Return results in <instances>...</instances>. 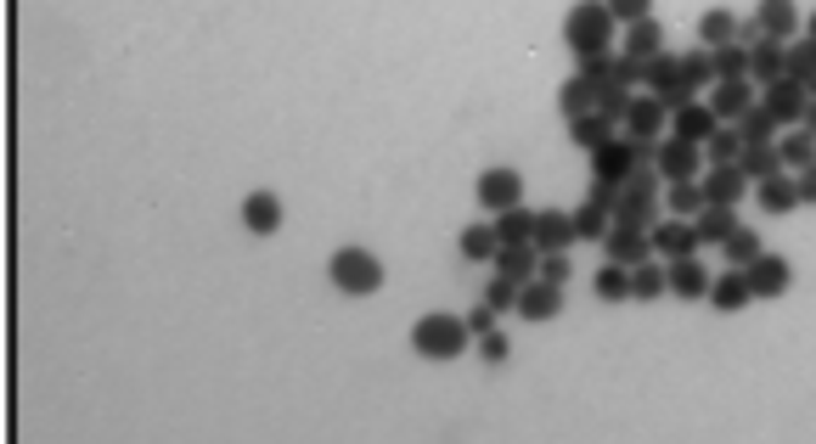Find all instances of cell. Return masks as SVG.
I'll return each instance as SVG.
<instances>
[{
  "mask_svg": "<svg viewBox=\"0 0 816 444\" xmlns=\"http://www.w3.org/2000/svg\"><path fill=\"white\" fill-rule=\"evenodd\" d=\"M709 304H715V310H721V316H738L743 304H755V293H749V276H743L738 264H727L721 276L709 282Z\"/></svg>",
  "mask_w": 816,
  "mask_h": 444,
  "instance_id": "19",
  "label": "cell"
},
{
  "mask_svg": "<svg viewBox=\"0 0 816 444\" xmlns=\"http://www.w3.org/2000/svg\"><path fill=\"white\" fill-rule=\"evenodd\" d=\"M507 355H512V344H507V337H502V332H484V337H479V360H490V366H502Z\"/></svg>",
  "mask_w": 816,
  "mask_h": 444,
  "instance_id": "52",
  "label": "cell"
},
{
  "mask_svg": "<svg viewBox=\"0 0 816 444\" xmlns=\"http://www.w3.org/2000/svg\"><path fill=\"white\" fill-rule=\"evenodd\" d=\"M704 101L715 108V119H721V124H738L761 96H755V85H749V79H715V85L704 90Z\"/></svg>",
  "mask_w": 816,
  "mask_h": 444,
  "instance_id": "11",
  "label": "cell"
},
{
  "mask_svg": "<svg viewBox=\"0 0 816 444\" xmlns=\"http://www.w3.org/2000/svg\"><path fill=\"white\" fill-rule=\"evenodd\" d=\"M496 248H502L496 225H468V231H462V259H473V264H490V259H496Z\"/></svg>",
  "mask_w": 816,
  "mask_h": 444,
  "instance_id": "39",
  "label": "cell"
},
{
  "mask_svg": "<svg viewBox=\"0 0 816 444\" xmlns=\"http://www.w3.org/2000/svg\"><path fill=\"white\" fill-rule=\"evenodd\" d=\"M608 135H619V130H614L603 113H580V119H569V141H574L580 152H597Z\"/></svg>",
  "mask_w": 816,
  "mask_h": 444,
  "instance_id": "30",
  "label": "cell"
},
{
  "mask_svg": "<svg viewBox=\"0 0 816 444\" xmlns=\"http://www.w3.org/2000/svg\"><path fill=\"white\" fill-rule=\"evenodd\" d=\"M585 197H592L597 209H608V214H614V202H619V186H614V181H592V192H585Z\"/></svg>",
  "mask_w": 816,
  "mask_h": 444,
  "instance_id": "53",
  "label": "cell"
},
{
  "mask_svg": "<svg viewBox=\"0 0 816 444\" xmlns=\"http://www.w3.org/2000/svg\"><path fill=\"white\" fill-rule=\"evenodd\" d=\"M541 282H552V287H564L569 276H574V264H569V254H541V270H535Z\"/></svg>",
  "mask_w": 816,
  "mask_h": 444,
  "instance_id": "49",
  "label": "cell"
},
{
  "mask_svg": "<svg viewBox=\"0 0 816 444\" xmlns=\"http://www.w3.org/2000/svg\"><path fill=\"white\" fill-rule=\"evenodd\" d=\"M698 186H704V202H721V209H738V202H743V192L755 186V181H749L738 163H709L704 175H698Z\"/></svg>",
  "mask_w": 816,
  "mask_h": 444,
  "instance_id": "9",
  "label": "cell"
},
{
  "mask_svg": "<svg viewBox=\"0 0 816 444\" xmlns=\"http://www.w3.org/2000/svg\"><path fill=\"white\" fill-rule=\"evenodd\" d=\"M743 276H749V293L755 298H782L789 293V282H794V264L782 259V254H755V264H743Z\"/></svg>",
  "mask_w": 816,
  "mask_h": 444,
  "instance_id": "7",
  "label": "cell"
},
{
  "mask_svg": "<svg viewBox=\"0 0 816 444\" xmlns=\"http://www.w3.org/2000/svg\"><path fill=\"white\" fill-rule=\"evenodd\" d=\"M592 287H597L603 304H626V298H631V264H614V259H608V264L597 270Z\"/></svg>",
  "mask_w": 816,
  "mask_h": 444,
  "instance_id": "38",
  "label": "cell"
},
{
  "mask_svg": "<svg viewBox=\"0 0 816 444\" xmlns=\"http://www.w3.org/2000/svg\"><path fill=\"white\" fill-rule=\"evenodd\" d=\"M800 130H811V135H816V96L805 101V119H800Z\"/></svg>",
  "mask_w": 816,
  "mask_h": 444,
  "instance_id": "56",
  "label": "cell"
},
{
  "mask_svg": "<svg viewBox=\"0 0 816 444\" xmlns=\"http://www.w3.org/2000/svg\"><path fill=\"white\" fill-rule=\"evenodd\" d=\"M766 40V28H761V17H749V23H738V46H761Z\"/></svg>",
  "mask_w": 816,
  "mask_h": 444,
  "instance_id": "55",
  "label": "cell"
},
{
  "mask_svg": "<svg viewBox=\"0 0 816 444\" xmlns=\"http://www.w3.org/2000/svg\"><path fill=\"white\" fill-rule=\"evenodd\" d=\"M496 236L502 243H535V214L524 209V202H512V209L496 214Z\"/></svg>",
  "mask_w": 816,
  "mask_h": 444,
  "instance_id": "36",
  "label": "cell"
},
{
  "mask_svg": "<svg viewBox=\"0 0 816 444\" xmlns=\"http://www.w3.org/2000/svg\"><path fill=\"white\" fill-rule=\"evenodd\" d=\"M490 264H496V276H507V282L524 287V282H535V270H541V248H535V243H502Z\"/></svg>",
  "mask_w": 816,
  "mask_h": 444,
  "instance_id": "17",
  "label": "cell"
},
{
  "mask_svg": "<svg viewBox=\"0 0 816 444\" xmlns=\"http://www.w3.org/2000/svg\"><path fill=\"white\" fill-rule=\"evenodd\" d=\"M698 209H704V186H698V181H670V186H665V214L693 220Z\"/></svg>",
  "mask_w": 816,
  "mask_h": 444,
  "instance_id": "33",
  "label": "cell"
},
{
  "mask_svg": "<svg viewBox=\"0 0 816 444\" xmlns=\"http://www.w3.org/2000/svg\"><path fill=\"white\" fill-rule=\"evenodd\" d=\"M468 321L462 316H422L417 326H411V349L422 355V360H456L468 349Z\"/></svg>",
  "mask_w": 816,
  "mask_h": 444,
  "instance_id": "3",
  "label": "cell"
},
{
  "mask_svg": "<svg viewBox=\"0 0 816 444\" xmlns=\"http://www.w3.org/2000/svg\"><path fill=\"white\" fill-rule=\"evenodd\" d=\"M326 276H333L338 293L367 298V293L383 287V264H378V254H367V248H338L333 259H326Z\"/></svg>",
  "mask_w": 816,
  "mask_h": 444,
  "instance_id": "4",
  "label": "cell"
},
{
  "mask_svg": "<svg viewBox=\"0 0 816 444\" xmlns=\"http://www.w3.org/2000/svg\"><path fill=\"white\" fill-rule=\"evenodd\" d=\"M665 51V28L642 17V23H626V46H619V57H631V62H653Z\"/></svg>",
  "mask_w": 816,
  "mask_h": 444,
  "instance_id": "21",
  "label": "cell"
},
{
  "mask_svg": "<svg viewBox=\"0 0 816 444\" xmlns=\"http://www.w3.org/2000/svg\"><path fill=\"white\" fill-rule=\"evenodd\" d=\"M569 243H580V236H574V214L569 209H541L535 214V248L541 254H569Z\"/></svg>",
  "mask_w": 816,
  "mask_h": 444,
  "instance_id": "16",
  "label": "cell"
},
{
  "mask_svg": "<svg viewBox=\"0 0 816 444\" xmlns=\"http://www.w3.org/2000/svg\"><path fill=\"white\" fill-rule=\"evenodd\" d=\"M738 169H743L749 181H771V175H782V152H777V141H771V147H743Z\"/></svg>",
  "mask_w": 816,
  "mask_h": 444,
  "instance_id": "37",
  "label": "cell"
},
{
  "mask_svg": "<svg viewBox=\"0 0 816 444\" xmlns=\"http://www.w3.org/2000/svg\"><path fill=\"white\" fill-rule=\"evenodd\" d=\"M794 186H800V202H816V163H805V169H800Z\"/></svg>",
  "mask_w": 816,
  "mask_h": 444,
  "instance_id": "54",
  "label": "cell"
},
{
  "mask_svg": "<svg viewBox=\"0 0 816 444\" xmlns=\"http://www.w3.org/2000/svg\"><path fill=\"white\" fill-rule=\"evenodd\" d=\"M681 79H688L693 96L715 85V57H709V46H704V51H681Z\"/></svg>",
  "mask_w": 816,
  "mask_h": 444,
  "instance_id": "41",
  "label": "cell"
},
{
  "mask_svg": "<svg viewBox=\"0 0 816 444\" xmlns=\"http://www.w3.org/2000/svg\"><path fill=\"white\" fill-rule=\"evenodd\" d=\"M653 236V254H659V259H693L698 254V231H693V220H659V225H653L647 231Z\"/></svg>",
  "mask_w": 816,
  "mask_h": 444,
  "instance_id": "13",
  "label": "cell"
},
{
  "mask_svg": "<svg viewBox=\"0 0 816 444\" xmlns=\"http://www.w3.org/2000/svg\"><path fill=\"white\" fill-rule=\"evenodd\" d=\"M614 220L619 225H642V231H653V225L665 220V181H659V169H653V163H642L636 175L619 186Z\"/></svg>",
  "mask_w": 816,
  "mask_h": 444,
  "instance_id": "1",
  "label": "cell"
},
{
  "mask_svg": "<svg viewBox=\"0 0 816 444\" xmlns=\"http://www.w3.org/2000/svg\"><path fill=\"white\" fill-rule=\"evenodd\" d=\"M782 124L771 119V108L766 101H755V108H749L743 119H738V135H743V147H771V135H777Z\"/></svg>",
  "mask_w": 816,
  "mask_h": 444,
  "instance_id": "29",
  "label": "cell"
},
{
  "mask_svg": "<svg viewBox=\"0 0 816 444\" xmlns=\"http://www.w3.org/2000/svg\"><path fill=\"white\" fill-rule=\"evenodd\" d=\"M670 85H688V79H681V57L659 51V57L647 62V85H642V90H653V96H659V90H670Z\"/></svg>",
  "mask_w": 816,
  "mask_h": 444,
  "instance_id": "43",
  "label": "cell"
},
{
  "mask_svg": "<svg viewBox=\"0 0 816 444\" xmlns=\"http://www.w3.org/2000/svg\"><path fill=\"white\" fill-rule=\"evenodd\" d=\"M698 40L715 51V46H732L738 40V17L727 12V7H709L704 17H698Z\"/></svg>",
  "mask_w": 816,
  "mask_h": 444,
  "instance_id": "32",
  "label": "cell"
},
{
  "mask_svg": "<svg viewBox=\"0 0 816 444\" xmlns=\"http://www.w3.org/2000/svg\"><path fill=\"white\" fill-rule=\"evenodd\" d=\"M805 40H816V12H811V23H805Z\"/></svg>",
  "mask_w": 816,
  "mask_h": 444,
  "instance_id": "57",
  "label": "cell"
},
{
  "mask_svg": "<svg viewBox=\"0 0 816 444\" xmlns=\"http://www.w3.org/2000/svg\"><path fill=\"white\" fill-rule=\"evenodd\" d=\"M614 62H619V51H597V57H580V67H574V74H585L592 85H608Z\"/></svg>",
  "mask_w": 816,
  "mask_h": 444,
  "instance_id": "46",
  "label": "cell"
},
{
  "mask_svg": "<svg viewBox=\"0 0 816 444\" xmlns=\"http://www.w3.org/2000/svg\"><path fill=\"white\" fill-rule=\"evenodd\" d=\"M653 169H659V181L670 186V181H698L709 163H704V147L681 141V135H665V141H659V158H653Z\"/></svg>",
  "mask_w": 816,
  "mask_h": 444,
  "instance_id": "6",
  "label": "cell"
},
{
  "mask_svg": "<svg viewBox=\"0 0 816 444\" xmlns=\"http://www.w3.org/2000/svg\"><path fill=\"white\" fill-rule=\"evenodd\" d=\"M755 197H761L766 214H794V209H800V186H794L789 169H782V175H771V181H755Z\"/></svg>",
  "mask_w": 816,
  "mask_h": 444,
  "instance_id": "24",
  "label": "cell"
},
{
  "mask_svg": "<svg viewBox=\"0 0 816 444\" xmlns=\"http://www.w3.org/2000/svg\"><path fill=\"white\" fill-rule=\"evenodd\" d=\"M636 169H642V158H636V141H631L626 130L608 135V141L592 152V181H614V186H626V181L636 175Z\"/></svg>",
  "mask_w": 816,
  "mask_h": 444,
  "instance_id": "5",
  "label": "cell"
},
{
  "mask_svg": "<svg viewBox=\"0 0 816 444\" xmlns=\"http://www.w3.org/2000/svg\"><path fill=\"white\" fill-rule=\"evenodd\" d=\"M608 85L642 90V85H647V62H631V57H619V62H614V74H608Z\"/></svg>",
  "mask_w": 816,
  "mask_h": 444,
  "instance_id": "47",
  "label": "cell"
},
{
  "mask_svg": "<svg viewBox=\"0 0 816 444\" xmlns=\"http://www.w3.org/2000/svg\"><path fill=\"white\" fill-rule=\"evenodd\" d=\"M777 152H782V169H794V175H800L805 163H816V135L794 124V130H789V135H782V141H777Z\"/></svg>",
  "mask_w": 816,
  "mask_h": 444,
  "instance_id": "34",
  "label": "cell"
},
{
  "mask_svg": "<svg viewBox=\"0 0 816 444\" xmlns=\"http://www.w3.org/2000/svg\"><path fill=\"white\" fill-rule=\"evenodd\" d=\"M721 248H727V264H738V270H743V264H755V254H761V236L749 231V225H738Z\"/></svg>",
  "mask_w": 816,
  "mask_h": 444,
  "instance_id": "45",
  "label": "cell"
},
{
  "mask_svg": "<svg viewBox=\"0 0 816 444\" xmlns=\"http://www.w3.org/2000/svg\"><path fill=\"white\" fill-rule=\"evenodd\" d=\"M626 135H647V141H665V135H670V108H665V101L659 96H636L631 101V113H626Z\"/></svg>",
  "mask_w": 816,
  "mask_h": 444,
  "instance_id": "14",
  "label": "cell"
},
{
  "mask_svg": "<svg viewBox=\"0 0 816 444\" xmlns=\"http://www.w3.org/2000/svg\"><path fill=\"white\" fill-rule=\"evenodd\" d=\"M761 101L771 108V119H777L782 130H794V124L805 119V101H811V90H805L800 79H789V74H782V79H771V85L761 90Z\"/></svg>",
  "mask_w": 816,
  "mask_h": 444,
  "instance_id": "10",
  "label": "cell"
},
{
  "mask_svg": "<svg viewBox=\"0 0 816 444\" xmlns=\"http://www.w3.org/2000/svg\"><path fill=\"white\" fill-rule=\"evenodd\" d=\"M755 17H761V28L771 34V40H782V46L800 34V7H794V0H761Z\"/></svg>",
  "mask_w": 816,
  "mask_h": 444,
  "instance_id": "23",
  "label": "cell"
},
{
  "mask_svg": "<svg viewBox=\"0 0 816 444\" xmlns=\"http://www.w3.org/2000/svg\"><path fill=\"white\" fill-rule=\"evenodd\" d=\"M659 293H670V264L659 259L631 264V298H659Z\"/></svg>",
  "mask_w": 816,
  "mask_h": 444,
  "instance_id": "31",
  "label": "cell"
},
{
  "mask_svg": "<svg viewBox=\"0 0 816 444\" xmlns=\"http://www.w3.org/2000/svg\"><path fill=\"white\" fill-rule=\"evenodd\" d=\"M564 46H569L574 57L614 51V12H608V0H580V7H569V17H564Z\"/></svg>",
  "mask_w": 816,
  "mask_h": 444,
  "instance_id": "2",
  "label": "cell"
},
{
  "mask_svg": "<svg viewBox=\"0 0 816 444\" xmlns=\"http://www.w3.org/2000/svg\"><path fill=\"white\" fill-rule=\"evenodd\" d=\"M693 231H698V248H721L727 236L738 231V214L721 209V202H704V209L693 214Z\"/></svg>",
  "mask_w": 816,
  "mask_h": 444,
  "instance_id": "20",
  "label": "cell"
},
{
  "mask_svg": "<svg viewBox=\"0 0 816 444\" xmlns=\"http://www.w3.org/2000/svg\"><path fill=\"white\" fill-rule=\"evenodd\" d=\"M782 74L789 79H800L811 96H816V40H789V51H782Z\"/></svg>",
  "mask_w": 816,
  "mask_h": 444,
  "instance_id": "28",
  "label": "cell"
},
{
  "mask_svg": "<svg viewBox=\"0 0 816 444\" xmlns=\"http://www.w3.org/2000/svg\"><path fill=\"white\" fill-rule=\"evenodd\" d=\"M484 304H490V310H518V282H507V276H496V282H490L484 287Z\"/></svg>",
  "mask_w": 816,
  "mask_h": 444,
  "instance_id": "48",
  "label": "cell"
},
{
  "mask_svg": "<svg viewBox=\"0 0 816 444\" xmlns=\"http://www.w3.org/2000/svg\"><path fill=\"white\" fill-rule=\"evenodd\" d=\"M603 254L614 259V264H642V259H659L653 254V236L642 231V225H608V236H603Z\"/></svg>",
  "mask_w": 816,
  "mask_h": 444,
  "instance_id": "12",
  "label": "cell"
},
{
  "mask_svg": "<svg viewBox=\"0 0 816 444\" xmlns=\"http://www.w3.org/2000/svg\"><path fill=\"white\" fill-rule=\"evenodd\" d=\"M518 316L524 321H552V316H564V287H552V282H524L518 287Z\"/></svg>",
  "mask_w": 816,
  "mask_h": 444,
  "instance_id": "18",
  "label": "cell"
},
{
  "mask_svg": "<svg viewBox=\"0 0 816 444\" xmlns=\"http://www.w3.org/2000/svg\"><path fill=\"white\" fill-rule=\"evenodd\" d=\"M597 90L603 85H592L585 74H574V79H564V90H558V108H564V119H580V113H597Z\"/></svg>",
  "mask_w": 816,
  "mask_h": 444,
  "instance_id": "27",
  "label": "cell"
},
{
  "mask_svg": "<svg viewBox=\"0 0 816 444\" xmlns=\"http://www.w3.org/2000/svg\"><path fill=\"white\" fill-rule=\"evenodd\" d=\"M715 130H721V119H715V108H709V101H698V96L688 101V108L670 113V135H681V141H693V147H704Z\"/></svg>",
  "mask_w": 816,
  "mask_h": 444,
  "instance_id": "15",
  "label": "cell"
},
{
  "mask_svg": "<svg viewBox=\"0 0 816 444\" xmlns=\"http://www.w3.org/2000/svg\"><path fill=\"white\" fill-rule=\"evenodd\" d=\"M782 51H789V46H782V40H771V34H766L761 46H749V85H755V90H766L771 79H782Z\"/></svg>",
  "mask_w": 816,
  "mask_h": 444,
  "instance_id": "22",
  "label": "cell"
},
{
  "mask_svg": "<svg viewBox=\"0 0 816 444\" xmlns=\"http://www.w3.org/2000/svg\"><path fill=\"white\" fill-rule=\"evenodd\" d=\"M608 12H614V23H642V17H653V0H608Z\"/></svg>",
  "mask_w": 816,
  "mask_h": 444,
  "instance_id": "50",
  "label": "cell"
},
{
  "mask_svg": "<svg viewBox=\"0 0 816 444\" xmlns=\"http://www.w3.org/2000/svg\"><path fill=\"white\" fill-rule=\"evenodd\" d=\"M243 225H248L254 236H276V225H282V202H276V192H248V202H243Z\"/></svg>",
  "mask_w": 816,
  "mask_h": 444,
  "instance_id": "25",
  "label": "cell"
},
{
  "mask_svg": "<svg viewBox=\"0 0 816 444\" xmlns=\"http://www.w3.org/2000/svg\"><path fill=\"white\" fill-rule=\"evenodd\" d=\"M496 316H502V310H490V304L479 298V304H473V310H468L462 321H468V332H473V337H484V332H496Z\"/></svg>",
  "mask_w": 816,
  "mask_h": 444,
  "instance_id": "51",
  "label": "cell"
},
{
  "mask_svg": "<svg viewBox=\"0 0 816 444\" xmlns=\"http://www.w3.org/2000/svg\"><path fill=\"white\" fill-rule=\"evenodd\" d=\"M743 158V135H738V124H721L704 141V163H738Z\"/></svg>",
  "mask_w": 816,
  "mask_h": 444,
  "instance_id": "40",
  "label": "cell"
},
{
  "mask_svg": "<svg viewBox=\"0 0 816 444\" xmlns=\"http://www.w3.org/2000/svg\"><path fill=\"white\" fill-rule=\"evenodd\" d=\"M631 101H636V90H626V85H603V90H597V113H603L614 130H626Z\"/></svg>",
  "mask_w": 816,
  "mask_h": 444,
  "instance_id": "42",
  "label": "cell"
},
{
  "mask_svg": "<svg viewBox=\"0 0 816 444\" xmlns=\"http://www.w3.org/2000/svg\"><path fill=\"white\" fill-rule=\"evenodd\" d=\"M670 264V293H681V298H709V270L698 264V254L693 259H665Z\"/></svg>",
  "mask_w": 816,
  "mask_h": 444,
  "instance_id": "26",
  "label": "cell"
},
{
  "mask_svg": "<svg viewBox=\"0 0 816 444\" xmlns=\"http://www.w3.org/2000/svg\"><path fill=\"white\" fill-rule=\"evenodd\" d=\"M715 79H749V46H715Z\"/></svg>",
  "mask_w": 816,
  "mask_h": 444,
  "instance_id": "44",
  "label": "cell"
},
{
  "mask_svg": "<svg viewBox=\"0 0 816 444\" xmlns=\"http://www.w3.org/2000/svg\"><path fill=\"white\" fill-rule=\"evenodd\" d=\"M569 214H574V236H580V243H603L608 225H614V214H608V209H597L592 197H585L580 209H569Z\"/></svg>",
  "mask_w": 816,
  "mask_h": 444,
  "instance_id": "35",
  "label": "cell"
},
{
  "mask_svg": "<svg viewBox=\"0 0 816 444\" xmlns=\"http://www.w3.org/2000/svg\"><path fill=\"white\" fill-rule=\"evenodd\" d=\"M479 202H484L490 214H502V209H512V202H524V175H518V169H507V163L484 169V175H479Z\"/></svg>",
  "mask_w": 816,
  "mask_h": 444,
  "instance_id": "8",
  "label": "cell"
}]
</instances>
